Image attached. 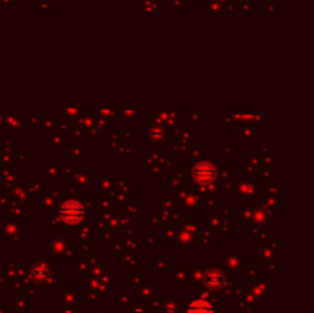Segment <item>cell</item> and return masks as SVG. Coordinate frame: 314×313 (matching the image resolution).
Wrapping results in <instances>:
<instances>
[{
	"mask_svg": "<svg viewBox=\"0 0 314 313\" xmlns=\"http://www.w3.org/2000/svg\"><path fill=\"white\" fill-rule=\"evenodd\" d=\"M60 216L68 224H78L85 218V209L77 200H68L60 206Z\"/></svg>",
	"mask_w": 314,
	"mask_h": 313,
	"instance_id": "cell-1",
	"label": "cell"
},
{
	"mask_svg": "<svg viewBox=\"0 0 314 313\" xmlns=\"http://www.w3.org/2000/svg\"><path fill=\"white\" fill-rule=\"evenodd\" d=\"M216 177V169L210 163H200L193 169V178L200 185H209Z\"/></svg>",
	"mask_w": 314,
	"mask_h": 313,
	"instance_id": "cell-2",
	"label": "cell"
},
{
	"mask_svg": "<svg viewBox=\"0 0 314 313\" xmlns=\"http://www.w3.org/2000/svg\"><path fill=\"white\" fill-rule=\"evenodd\" d=\"M204 281H206V284L209 286L210 289H221L222 286H224V277H222V273L221 272H218V270H209L207 273H206V278H204Z\"/></svg>",
	"mask_w": 314,
	"mask_h": 313,
	"instance_id": "cell-3",
	"label": "cell"
},
{
	"mask_svg": "<svg viewBox=\"0 0 314 313\" xmlns=\"http://www.w3.org/2000/svg\"><path fill=\"white\" fill-rule=\"evenodd\" d=\"M31 277H32L34 281H37V283H43V281H46V280L49 278V267L45 266V264H37V266L32 267V270H31Z\"/></svg>",
	"mask_w": 314,
	"mask_h": 313,
	"instance_id": "cell-4",
	"label": "cell"
},
{
	"mask_svg": "<svg viewBox=\"0 0 314 313\" xmlns=\"http://www.w3.org/2000/svg\"><path fill=\"white\" fill-rule=\"evenodd\" d=\"M187 313H213V307L211 304L204 301V300H198V301H193L189 309H187Z\"/></svg>",
	"mask_w": 314,
	"mask_h": 313,
	"instance_id": "cell-5",
	"label": "cell"
}]
</instances>
